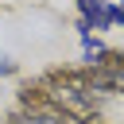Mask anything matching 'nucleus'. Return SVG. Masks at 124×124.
Masks as SVG:
<instances>
[{"instance_id":"3","label":"nucleus","mask_w":124,"mask_h":124,"mask_svg":"<svg viewBox=\"0 0 124 124\" xmlns=\"http://www.w3.org/2000/svg\"><path fill=\"white\" fill-rule=\"evenodd\" d=\"M116 93H124V74H120V78H116Z\"/></svg>"},{"instance_id":"1","label":"nucleus","mask_w":124,"mask_h":124,"mask_svg":"<svg viewBox=\"0 0 124 124\" xmlns=\"http://www.w3.org/2000/svg\"><path fill=\"white\" fill-rule=\"evenodd\" d=\"M78 8H81V23L85 27H97V31H108L112 27V4H105V0H78Z\"/></svg>"},{"instance_id":"2","label":"nucleus","mask_w":124,"mask_h":124,"mask_svg":"<svg viewBox=\"0 0 124 124\" xmlns=\"http://www.w3.org/2000/svg\"><path fill=\"white\" fill-rule=\"evenodd\" d=\"M16 70V62H0V74H12Z\"/></svg>"}]
</instances>
